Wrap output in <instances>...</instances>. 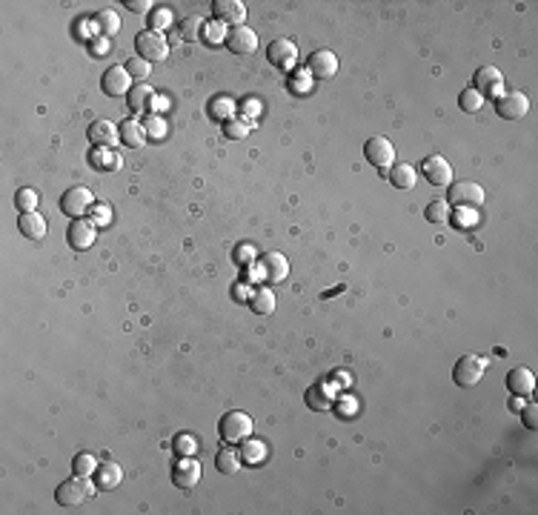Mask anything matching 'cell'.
<instances>
[{
    "instance_id": "b9f144b4",
    "label": "cell",
    "mask_w": 538,
    "mask_h": 515,
    "mask_svg": "<svg viewBox=\"0 0 538 515\" xmlns=\"http://www.w3.org/2000/svg\"><path fill=\"white\" fill-rule=\"evenodd\" d=\"M175 447L181 449V452H192V449H195V438H192V435H181Z\"/></svg>"
},
{
    "instance_id": "e575fe53",
    "label": "cell",
    "mask_w": 538,
    "mask_h": 515,
    "mask_svg": "<svg viewBox=\"0 0 538 515\" xmlns=\"http://www.w3.org/2000/svg\"><path fill=\"white\" fill-rule=\"evenodd\" d=\"M224 135H227L229 140H244V137L249 135V126H247V120H241V118H227Z\"/></svg>"
},
{
    "instance_id": "5bb4252c",
    "label": "cell",
    "mask_w": 538,
    "mask_h": 515,
    "mask_svg": "<svg viewBox=\"0 0 538 515\" xmlns=\"http://www.w3.org/2000/svg\"><path fill=\"white\" fill-rule=\"evenodd\" d=\"M227 49L235 55H252L258 49V35L244 24V26H232L227 32Z\"/></svg>"
},
{
    "instance_id": "44dd1931",
    "label": "cell",
    "mask_w": 538,
    "mask_h": 515,
    "mask_svg": "<svg viewBox=\"0 0 538 515\" xmlns=\"http://www.w3.org/2000/svg\"><path fill=\"white\" fill-rule=\"evenodd\" d=\"M306 407H309V410H318V412L332 410V407H335V390H332L326 381L309 387V390H306Z\"/></svg>"
},
{
    "instance_id": "74e56055",
    "label": "cell",
    "mask_w": 538,
    "mask_h": 515,
    "mask_svg": "<svg viewBox=\"0 0 538 515\" xmlns=\"http://www.w3.org/2000/svg\"><path fill=\"white\" fill-rule=\"evenodd\" d=\"M149 66H152V63L143 61V58H129V61H126V72H129L135 80H140V83H143V78L149 75Z\"/></svg>"
},
{
    "instance_id": "8d00e7d4",
    "label": "cell",
    "mask_w": 538,
    "mask_h": 515,
    "mask_svg": "<svg viewBox=\"0 0 538 515\" xmlns=\"http://www.w3.org/2000/svg\"><path fill=\"white\" fill-rule=\"evenodd\" d=\"M169 24H172V12L169 9H155L149 15V32L163 35V29H169Z\"/></svg>"
},
{
    "instance_id": "ac0fdd59",
    "label": "cell",
    "mask_w": 538,
    "mask_h": 515,
    "mask_svg": "<svg viewBox=\"0 0 538 515\" xmlns=\"http://www.w3.org/2000/svg\"><path fill=\"white\" fill-rule=\"evenodd\" d=\"M267 55H269V63H272V66H278V69H292L295 61H298V46H295L292 41H286V38H278V41L269 43Z\"/></svg>"
},
{
    "instance_id": "6da1fadb",
    "label": "cell",
    "mask_w": 538,
    "mask_h": 515,
    "mask_svg": "<svg viewBox=\"0 0 538 515\" xmlns=\"http://www.w3.org/2000/svg\"><path fill=\"white\" fill-rule=\"evenodd\" d=\"M218 432H221V441H227V444H244L252 435V418L238 410L227 412L218 424Z\"/></svg>"
},
{
    "instance_id": "3957f363",
    "label": "cell",
    "mask_w": 538,
    "mask_h": 515,
    "mask_svg": "<svg viewBox=\"0 0 538 515\" xmlns=\"http://www.w3.org/2000/svg\"><path fill=\"white\" fill-rule=\"evenodd\" d=\"M92 207H95V195H92V189H86V187H72V189H66L63 198H61V209H63V215H69L72 221L86 218V212H92Z\"/></svg>"
},
{
    "instance_id": "83f0119b",
    "label": "cell",
    "mask_w": 538,
    "mask_h": 515,
    "mask_svg": "<svg viewBox=\"0 0 538 515\" xmlns=\"http://www.w3.org/2000/svg\"><path fill=\"white\" fill-rule=\"evenodd\" d=\"M264 458H267V444L258 441V438H247V441H244V449H241V461L258 467Z\"/></svg>"
},
{
    "instance_id": "7a4b0ae2",
    "label": "cell",
    "mask_w": 538,
    "mask_h": 515,
    "mask_svg": "<svg viewBox=\"0 0 538 515\" xmlns=\"http://www.w3.org/2000/svg\"><path fill=\"white\" fill-rule=\"evenodd\" d=\"M447 204H452V207H461V209H478L481 204H484V189L475 184V181H455V184H450V189H447Z\"/></svg>"
},
{
    "instance_id": "ffe728a7",
    "label": "cell",
    "mask_w": 538,
    "mask_h": 515,
    "mask_svg": "<svg viewBox=\"0 0 538 515\" xmlns=\"http://www.w3.org/2000/svg\"><path fill=\"white\" fill-rule=\"evenodd\" d=\"M118 129H115V123L112 120H95L92 126H89V132H86V137H89V143H95L98 149H109V146H115L118 143Z\"/></svg>"
},
{
    "instance_id": "1f68e13d",
    "label": "cell",
    "mask_w": 538,
    "mask_h": 515,
    "mask_svg": "<svg viewBox=\"0 0 538 515\" xmlns=\"http://www.w3.org/2000/svg\"><path fill=\"white\" fill-rule=\"evenodd\" d=\"M98 26H100V35H106V38L118 35V32H120V18H118V12H112V9L100 12V15H98Z\"/></svg>"
},
{
    "instance_id": "4fadbf2b",
    "label": "cell",
    "mask_w": 538,
    "mask_h": 515,
    "mask_svg": "<svg viewBox=\"0 0 538 515\" xmlns=\"http://www.w3.org/2000/svg\"><path fill=\"white\" fill-rule=\"evenodd\" d=\"M100 89H103L109 98L129 95V89H132V75L126 72V66H112V69L103 72V78H100Z\"/></svg>"
},
{
    "instance_id": "60d3db41",
    "label": "cell",
    "mask_w": 538,
    "mask_h": 515,
    "mask_svg": "<svg viewBox=\"0 0 538 515\" xmlns=\"http://www.w3.org/2000/svg\"><path fill=\"white\" fill-rule=\"evenodd\" d=\"M126 6H129L132 12H138V15H143V12H149L152 0H126Z\"/></svg>"
},
{
    "instance_id": "484cf974",
    "label": "cell",
    "mask_w": 538,
    "mask_h": 515,
    "mask_svg": "<svg viewBox=\"0 0 538 515\" xmlns=\"http://www.w3.org/2000/svg\"><path fill=\"white\" fill-rule=\"evenodd\" d=\"M120 137H123V143L126 146H132V149H138V146H143L146 143V129H143V123L140 120H126L123 126H120Z\"/></svg>"
},
{
    "instance_id": "4316f807",
    "label": "cell",
    "mask_w": 538,
    "mask_h": 515,
    "mask_svg": "<svg viewBox=\"0 0 538 515\" xmlns=\"http://www.w3.org/2000/svg\"><path fill=\"white\" fill-rule=\"evenodd\" d=\"M204 32H207V24H204L198 15H190V18H184V21H181V38H184L187 43L201 41V38H204Z\"/></svg>"
},
{
    "instance_id": "f35d334b",
    "label": "cell",
    "mask_w": 538,
    "mask_h": 515,
    "mask_svg": "<svg viewBox=\"0 0 538 515\" xmlns=\"http://www.w3.org/2000/svg\"><path fill=\"white\" fill-rule=\"evenodd\" d=\"M143 129H146V135H163L166 132V126H163V120L157 115H149L146 123H143Z\"/></svg>"
},
{
    "instance_id": "603a6c76",
    "label": "cell",
    "mask_w": 538,
    "mask_h": 515,
    "mask_svg": "<svg viewBox=\"0 0 538 515\" xmlns=\"http://www.w3.org/2000/svg\"><path fill=\"white\" fill-rule=\"evenodd\" d=\"M415 181H418L415 166H410V163H393V169H390V184H393L395 189H415Z\"/></svg>"
},
{
    "instance_id": "e0dca14e",
    "label": "cell",
    "mask_w": 538,
    "mask_h": 515,
    "mask_svg": "<svg viewBox=\"0 0 538 515\" xmlns=\"http://www.w3.org/2000/svg\"><path fill=\"white\" fill-rule=\"evenodd\" d=\"M212 15L218 24H232V26H244L247 21V6L241 0H215L212 4Z\"/></svg>"
},
{
    "instance_id": "7c38bea8",
    "label": "cell",
    "mask_w": 538,
    "mask_h": 515,
    "mask_svg": "<svg viewBox=\"0 0 538 515\" xmlns=\"http://www.w3.org/2000/svg\"><path fill=\"white\" fill-rule=\"evenodd\" d=\"M421 172H424V178H427L433 187H450V184H452V166H450L447 157H441V155H430V157L421 163Z\"/></svg>"
},
{
    "instance_id": "ba28073f",
    "label": "cell",
    "mask_w": 538,
    "mask_h": 515,
    "mask_svg": "<svg viewBox=\"0 0 538 515\" xmlns=\"http://www.w3.org/2000/svg\"><path fill=\"white\" fill-rule=\"evenodd\" d=\"M472 89L481 95V98H501L504 95V75L495 69V66H481L478 72H475V83H472Z\"/></svg>"
},
{
    "instance_id": "f546056e",
    "label": "cell",
    "mask_w": 538,
    "mask_h": 515,
    "mask_svg": "<svg viewBox=\"0 0 538 515\" xmlns=\"http://www.w3.org/2000/svg\"><path fill=\"white\" fill-rule=\"evenodd\" d=\"M38 204H41V195L35 192V189H18V195H15V207H18V212H35L38 209Z\"/></svg>"
},
{
    "instance_id": "7402d4cb",
    "label": "cell",
    "mask_w": 538,
    "mask_h": 515,
    "mask_svg": "<svg viewBox=\"0 0 538 515\" xmlns=\"http://www.w3.org/2000/svg\"><path fill=\"white\" fill-rule=\"evenodd\" d=\"M18 227H21V232H24L29 241H41V238L46 235V221H43V215H38V212H21Z\"/></svg>"
},
{
    "instance_id": "7bdbcfd3",
    "label": "cell",
    "mask_w": 538,
    "mask_h": 515,
    "mask_svg": "<svg viewBox=\"0 0 538 515\" xmlns=\"http://www.w3.org/2000/svg\"><path fill=\"white\" fill-rule=\"evenodd\" d=\"M92 212H95V221H98V224H106V221H109V209H106V207H92Z\"/></svg>"
},
{
    "instance_id": "8fae6325",
    "label": "cell",
    "mask_w": 538,
    "mask_h": 515,
    "mask_svg": "<svg viewBox=\"0 0 538 515\" xmlns=\"http://www.w3.org/2000/svg\"><path fill=\"white\" fill-rule=\"evenodd\" d=\"M306 72L318 80H329L338 75V55L329 52V49H318L309 55V63H306Z\"/></svg>"
},
{
    "instance_id": "836d02e7",
    "label": "cell",
    "mask_w": 538,
    "mask_h": 515,
    "mask_svg": "<svg viewBox=\"0 0 538 515\" xmlns=\"http://www.w3.org/2000/svg\"><path fill=\"white\" fill-rule=\"evenodd\" d=\"M72 469H75V475H83V478H89L95 469H98V458L95 455H89V452H81V455H75V461H72Z\"/></svg>"
},
{
    "instance_id": "52a82bcc",
    "label": "cell",
    "mask_w": 538,
    "mask_h": 515,
    "mask_svg": "<svg viewBox=\"0 0 538 515\" xmlns=\"http://www.w3.org/2000/svg\"><path fill=\"white\" fill-rule=\"evenodd\" d=\"M135 52H138V58H143V61H149V63H157V61H166L169 43H166V38L157 35V32H140V35L135 38Z\"/></svg>"
},
{
    "instance_id": "ab89813d",
    "label": "cell",
    "mask_w": 538,
    "mask_h": 515,
    "mask_svg": "<svg viewBox=\"0 0 538 515\" xmlns=\"http://www.w3.org/2000/svg\"><path fill=\"white\" fill-rule=\"evenodd\" d=\"M524 427H527V430H535V427H538V407H535V404H529V407L524 410Z\"/></svg>"
},
{
    "instance_id": "d590c367",
    "label": "cell",
    "mask_w": 538,
    "mask_h": 515,
    "mask_svg": "<svg viewBox=\"0 0 538 515\" xmlns=\"http://www.w3.org/2000/svg\"><path fill=\"white\" fill-rule=\"evenodd\" d=\"M424 215H427L430 224H447L450 221V204L447 201H433Z\"/></svg>"
},
{
    "instance_id": "d6986e66",
    "label": "cell",
    "mask_w": 538,
    "mask_h": 515,
    "mask_svg": "<svg viewBox=\"0 0 538 515\" xmlns=\"http://www.w3.org/2000/svg\"><path fill=\"white\" fill-rule=\"evenodd\" d=\"M507 390H509V395H515V398H527V395H532V390H535V375H532L527 367H515V370L507 373Z\"/></svg>"
},
{
    "instance_id": "5b68a950",
    "label": "cell",
    "mask_w": 538,
    "mask_h": 515,
    "mask_svg": "<svg viewBox=\"0 0 538 515\" xmlns=\"http://www.w3.org/2000/svg\"><path fill=\"white\" fill-rule=\"evenodd\" d=\"M364 157L384 175V172H390L393 163H395V146H393L387 137L376 135V137H370V140L364 143Z\"/></svg>"
},
{
    "instance_id": "2e32d148",
    "label": "cell",
    "mask_w": 538,
    "mask_h": 515,
    "mask_svg": "<svg viewBox=\"0 0 538 515\" xmlns=\"http://www.w3.org/2000/svg\"><path fill=\"white\" fill-rule=\"evenodd\" d=\"M95 238H98L95 224H92V221H86V218L72 221V227H69V232H66L69 246H72V249H78V252H86V249L95 244Z\"/></svg>"
},
{
    "instance_id": "ee69618b",
    "label": "cell",
    "mask_w": 538,
    "mask_h": 515,
    "mask_svg": "<svg viewBox=\"0 0 538 515\" xmlns=\"http://www.w3.org/2000/svg\"><path fill=\"white\" fill-rule=\"evenodd\" d=\"M212 112H224V115H229V112H232V103H229V100H218V103L212 106Z\"/></svg>"
},
{
    "instance_id": "30bf717a",
    "label": "cell",
    "mask_w": 538,
    "mask_h": 515,
    "mask_svg": "<svg viewBox=\"0 0 538 515\" xmlns=\"http://www.w3.org/2000/svg\"><path fill=\"white\" fill-rule=\"evenodd\" d=\"M258 272H261V281L267 283H284L289 275V261L281 252H267L258 264Z\"/></svg>"
},
{
    "instance_id": "8992f818",
    "label": "cell",
    "mask_w": 538,
    "mask_h": 515,
    "mask_svg": "<svg viewBox=\"0 0 538 515\" xmlns=\"http://www.w3.org/2000/svg\"><path fill=\"white\" fill-rule=\"evenodd\" d=\"M484 370H487V361L481 355H464L452 367V381L458 387H475L484 378Z\"/></svg>"
},
{
    "instance_id": "277c9868",
    "label": "cell",
    "mask_w": 538,
    "mask_h": 515,
    "mask_svg": "<svg viewBox=\"0 0 538 515\" xmlns=\"http://www.w3.org/2000/svg\"><path fill=\"white\" fill-rule=\"evenodd\" d=\"M92 492H95V489H92L89 478L75 475V478L63 481V484L55 489V501H58L61 506H81V504H83V501H86Z\"/></svg>"
},
{
    "instance_id": "9c48e42d",
    "label": "cell",
    "mask_w": 538,
    "mask_h": 515,
    "mask_svg": "<svg viewBox=\"0 0 538 515\" xmlns=\"http://www.w3.org/2000/svg\"><path fill=\"white\" fill-rule=\"evenodd\" d=\"M495 112L498 118L504 120H521L527 112H529V98L524 92H504L498 100H495Z\"/></svg>"
},
{
    "instance_id": "cb8c5ba5",
    "label": "cell",
    "mask_w": 538,
    "mask_h": 515,
    "mask_svg": "<svg viewBox=\"0 0 538 515\" xmlns=\"http://www.w3.org/2000/svg\"><path fill=\"white\" fill-rule=\"evenodd\" d=\"M152 100H155V92H152L149 83H138V86H132L129 95H126V103H129L132 112H146V109L152 106Z\"/></svg>"
},
{
    "instance_id": "d4e9b609",
    "label": "cell",
    "mask_w": 538,
    "mask_h": 515,
    "mask_svg": "<svg viewBox=\"0 0 538 515\" xmlns=\"http://www.w3.org/2000/svg\"><path fill=\"white\" fill-rule=\"evenodd\" d=\"M120 481H123V469L115 461L98 467V487L100 489H115V487H120Z\"/></svg>"
},
{
    "instance_id": "9a60e30c",
    "label": "cell",
    "mask_w": 538,
    "mask_h": 515,
    "mask_svg": "<svg viewBox=\"0 0 538 515\" xmlns=\"http://www.w3.org/2000/svg\"><path fill=\"white\" fill-rule=\"evenodd\" d=\"M201 464L195 461V458H181L175 464V469H172V481H175V487H181V489H192V487H198L201 484Z\"/></svg>"
},
{
    "instance_id": "4dcf8cb0",
    "label": "cell",
    "mask_w": 538,
    "mask_h": 515,
    "mask_svg": "<svg viewBox=\"0 0 538 515\" xmlns=\"http://www.w3.org/2000/svg\"><path fill=\"white\" fill-rule=\"evenodd\" d=\"M249 306H252V312H258V315H269V312L275 309V298H272L269 289H258V292L252 295Z\"/></svg>"
},
{
    "instance_id": "f1b7e54d",
    "label": "cell",
    "mask_w": 538,
    "mask_h": 515,
    "mask_svg": "<svg viewBox=\"0 0 538 515\" xmlns=\"http://www.w3.org/2000/svg\"><path fill=\"white\" fill-rule=\"evenodd\" d=\"M215 464H218V472H224V475H235V472L241 469V455H238L235 449H221L218 458H215Z\"/></svg>"
},
{
    "instance_id": "d6a6232c",
    "label": "cell",
    "mask_w": 538,
    "mask_h": 515,
    "mask_svg": "<svg viewBox=\"0 0 538 515\" xmlns=\"http://www.w3.org/2000/svg\"><path fill=\"white\" fill-rule=\"evenodd\" d=\"M458 106L464 109V112H470V115H475L481 106H484V98L470 86V89H464L461 95H458Z\"/></svg>"
}]
</instances>
